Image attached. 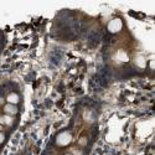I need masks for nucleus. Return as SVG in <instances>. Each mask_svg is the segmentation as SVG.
Returning a JSON list of instances; mask_svg holds the SVG:
<instances>
[{
    "label": "nucleus",
    "instance_id": "f257e3e1",
    "mask_svg": "<svg viewBox=\"0 0 155 155\" xmlns=\"http://www.w3.org/2000/svg\"><path fill=\"white\" fill-rule=\"evenodd\" d=\"M72 140V135L70 132H62L56 137V144L59 146H66Z\"/></svg>",
    "mask_w": 155,
    "mask_h": 155
},
{
    "label": "nucleus",
    "instance_id": "f03ea898",
    "mask_svg": "<svg viewBox=\"0 0 155 155\" xmlns=\"http://www.w3.org/2000/svg\"><path fill=\"white\" fill-rule=\"evenodd\" d=\"M122 28H123V24H122L120 19H113V20H111V22L108 24V30L113 32V34L119 32L122 30Z\"/></svg>",
    "mask_w": 155,
    "mask_h": 155
},
{
    "label": "nucleus",
    "instance_id": "7ed1b4c3",
    "mask_svg": "<svg viewBox=\"0 0 155 155\" xmlns=\"http://www.w3.org/2000/svg\"><path fill=\"white\" fill-rule=\"evenodd\" d=\"M4 111H5V113L8 114V115H14V114H16L17 113V108L15 107V104H5L4 106Z\"/></svg>",
    "mask_w": 155,
    "mask_h": 155
},
{
    "label": "nucleus",
    "instance_id": "20e7f679",
    "mask_svg": "<svg viewBox=\"0 0 155 155\" xmlns=\"http://www.w3.org/2000/svg\"><path fill=\"white\" fill-rule=\"evenodd\" d=\"M14 123V119H12L11 115H3V117H0V124H6V125H12Z\"/></svg>",
    "mask_w": 155,
    "mask_h": 155
},
{
    "label": "nucleus",
    "instance_id": "39448f33",
    "mask_svg": "<svg viewBox=\"0 0 155 155\" xmlns=\"http://www.w3.org/2000/svg\"><path fill=\"white\" fill-rule=\"evenodd\" d=\"M6 101H8L10 104H16V103L19 102V96L16 93H10L8 96V98H6Z\"/></svg>",
    "mask_w": 155,
    "mask_h": 155
},
{
    "label": "nucleus",
    "instance_id": "423d86ee",
    "mask_svg": "<svg viewBox=\"0 0 155 155\" xmlns=\"http://www.w3.org/2000/svg\"><path fill=\"white\" fill-rule=\"evenodd\" d=\"M117 59H118L119 61H123V62H125V61H128V55L124 52L123 50H119L118 52H117Z\"/></svg>",
    "mask_w": 155,
    "mask_h": 155
},
{
    "label": "nucleus",
    "instance_id": "0eeeda50",
    "mask_svg": "<svg viewBox=\"0 0 155 155\" xmlns=\"http://www.w3.org/2000/svg\"><path fill=\"white\" fill-rule=\"evenodd\" d=\"M135 63L138 64L139 67H145V60H144V57H141V56H139L137 60H135Z\"/></svg>",
    "mask_w": 155,
    "mask_h": 155
},
{
    "label": "nucleus",
    "instance_id": "6e6552de",
    "mask_svg": "<svg viewBox=\"0 0 155 155\" xmlns=\"http://www.w3.org/2000/svg\"><path fill=\"white\" fill-rule=\"evenodd\" d=\"M80 144H81V145H86V144H87V139H86V138H81V139H80Z\"/></svg>",
    "mask_w": 155,
    "mask_h": 155
},
{
    "label": "nucleus",
    "instance_id": "1a4fd4ad",
    "mask_svg": "<svg viewBox=\"0 0 155 155\" xmlns=\"http://www.w3.org/2000/svg\"><path fill=\"white\" fill-rule=\"evenodd\" d=\"M4 139H5V135H4L3 133H0V144H1L3 141H4Z\"/></svg>",
    "mask_w": 155,
    "mask_h": 155
},
{
    "label": "nucleus",
    "instance_id": "9d476101",
    "mask_svg": "<svg viewBox=\"0 0 155 155\" xmlns=\"http://www.w3.org/2000/svg\"><path fill=\"white\" fill-rule=\"evenodd\" d=\"M73 154H75V155H82V154H81L78 150H73Z\"/></svg>",
    "mask_w": 155,
    "mask_h": 155
},
{
    "label": "nucleus",
    "instance_id": "9b49d317",
    "mask_svg": "<svg viewBox=\"0 0 155 155\" xmlns=\"http://www.w3.org/2000/svg\"><path fill=\"white\" fill-rule=\"evenodd\" d=\"M1 104H4V98H1V97H0V106Z\"/></svg>",
    "mask_w": 155,
    "mask_h": 155
},
{
    "label": "nucleus",
    "instance_id": "f8f14e48",
    "mask_svg": "<svg viewBox=\"0 0 155 155\" xmlns=\"http://www.w3.org/2000/svg\"><path fill=\"white\" fill-rule=\"evenodd\" d=\"M1 129H3V125H1V124H0V130H1Z\"/></svg>",
    "mask_w": 155,
    "mask_h": 155
},
{
    "label": "nucleus",
    "instance_id": "ddd939ff",
    "mask_svg": "<svg viewBox=\"0 0 155 155\" xmlns=\"http://www.w3.org/2000/svg\"><path fill=\"white\" fill-rule=\"evenodd\" d=\"M66 155H73V154H66Z\"/></svg>",
    "mask_w": 155,
    "mask_h": 155
}]
</instances>
